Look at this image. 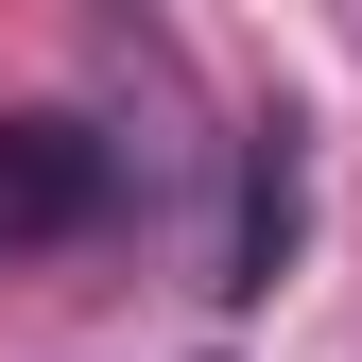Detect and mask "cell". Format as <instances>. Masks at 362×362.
<instances>
[{
	"label": "cell",
	"mask_w": 362,
	"mask_h": 362,
	"mask_svg": "<svg viewBox=\"0 0 362 362\" xmlns=\"http://www.w3.org/2000/svg\"><path fill=\"white\" fill-rule=\"evenodd\" d=\"M121 190V156L86 139V121H0V259L18 242H86Z\"/></svg>",
	"instance_id": "1"
},
{
	"label": "cell",
	"mask_w": 362,
	"mask_h": 362,
	"mask_svg": "<svg viewBox=\"0 0 362 362\" xmlns=\"http://www.w3.org/2000/svg\"><path fill=\"white\" fill-rule=\"evenodd\" d=\"M276 259H293V104L242 121V242H224V293H276Z\"/></svg>",
	"instance_id": "2"
}]
</instances>
